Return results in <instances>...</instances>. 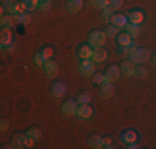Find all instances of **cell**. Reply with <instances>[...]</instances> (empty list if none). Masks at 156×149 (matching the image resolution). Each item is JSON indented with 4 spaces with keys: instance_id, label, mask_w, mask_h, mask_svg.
Masks as SVG:
<instances>
[{
    "instance_id": "cell-36",
    "label": "cell",
    "mask_w": 156,
    "mask_h": 149,
    "mask_svg": "<svg viewBox=\"0 0 156 149\" xmlns=\"http://www.w3.org/2000/svg\"><path fill=\"white\" fill-rule=\"evenodd\" d=\"M133 47H136V45H131V47H120V55L121 57H129V51H131Z\"/></svg>"
},
{
    "instance_id": "cell-30",
    "label": "cell",
    "mask_w": 156,
    "mask_h": 149,
    "mask_svg": "<svg viewBox=\"0 0 156 149\" xmlns=\"http://www.w3.org/2000/svg\"><path fill=\"white\" fill-rule=\"evenodd\" d=\"M40 51L43 53V57H45L47 60H51V58H53V55H55L53 48L48 47V45H47V47H43V48H40Z\"/></svg>"
},
{
    "instance_id": "cell-24",
    "label": "cell",
    "mask_w": 156,
    "mask_h": 149,
    "mask_svg": "<svg viewBox=\"0 0 156 149\" xmlns=\"http://www.w3.org/2000/svg\"><path fill=\"white\" fill-rule=\"evenodd\" d=\"M91 101V93L90 91H81L80 95L76 96V103L78 104H87Z\"/></svg>"
},
{
    "instance_id": "cell-21",
    "label": "cell",
    "mask_w": 156,
    "mask_h": 149,
    "mask_svg": "<svg viewBox=\"0 0 156 149\" xmlns=\"http://www.w3.org/2000/svg\"><path fill=\"white\" fill-rule=\"evenodd\" d=\"M13 17H15V22H18V23H22V25H27L32 22V13L30 12H22V13L13 15Z\"/></svg>"
},
{
    "instance_id": "cell-1",
    "label": "cell",
    "mask_w": 156,
    "mask_h": 149,
    "mask_svg": "<svg viewBox=\"0 0 156 149\" xmlns=\"http://www.w3.org/2000/svg\"><path fill=\"white\" fill-rule=\"evenodd\" d=\"M106 38H108V36L105 35V32H101V30H93V32H90V35H88V43L93 48H100V47L105 45Z\"/></svg>"
},
{
    "instance_id": "cell-17",
    "label": "cell",
    "mask_w": 156,
    "mask_h": 149,
    "mask_svg": "<svg viewBox=\"0 0 156 149\" xmlns=\"http://www.w3.org/2000/svg\"><path fill=\"white\" fill-rule=\"evenodd\" d=\"M106 57H108V53H106V50H105L103 47L93 48V55H91V60H93L95 63H101V61H105Z\"/></svg>"
},
{
    "instance_id": "cell-12",
    "label": "cell",
    "mask_w": 156,
    "mask_h": 149,
    "mask_svg": "<svg viewBox=\"0 0 156 149\" xmlns=\"http://www.w3.org/2000/svg\"><path fill=\"white\" fill-rule=\"evenodd\" d=\"M113 93H115V88H113V83H111V81H105V83L100 85V96H101L103 99L111 98Z\"/></svg>"
},
{
    "instance_id": "cell-18",
    "label": "cell",
    "mask_w": 156,
    "mask_h": 149,
    "mask_svg": "<svg viewBox=\"0 0 156 149\" xmlns=\"http://www.w3.org/2000/svg\"><path fill=\"white\" fill-rule=\"evenodd\" d=\"M88 144L93 149H101L103 144H105V137L98 136V134H91V136L88 137Z\"/></svg>"
},
{
    "instance_id": "cell-20",
    "label": "cell",
    "mask_w": 156,
    "mask_h": 149,
    "mask_svg": "<svg viewBox=\"0 0 156 149\" xmlns=\"http://www.w3.org/2000/svg\"><path fill=\"white\" fill-rule=\"evenodd\" d=\"M126 33L128 35H131L133 38H136V36H140V33H141V27L138 23H131V22H128V25H126Z\"/></svg>"
},
{
    "instance_id": "cell-41",
    "label": "cell",
    "mask_w": 156,
    "mask_h": 149,
    "mask_svg": "<svg viewBox=\"0 0 156 149\" xmlns=\"http://www.w3.org/2000/svg\"><path fill=\"white\" fill-rule=\"evenodd\" d=\"M126 147L128 149H138L140 146H138V143H129V144H126Z\"/></svg>"
},
{
    "instance_id": "cell-28",
    "label": "cell",
    "mask_w": 156,
    "mask_h": 149,
    "mask_svg": "<svg viewBox=\"0 0 156 149\" xmlns=\"http://www.w3.org/2000/svg\"><path fill=\"white\" fill-rule=\"evenodd\" d=\"M90 3L95 7V9H106V7H110V0H90Z\"/></svg>"
},
{
    "instance_id": "cell-8",
    "label": "cell",
    "mask_w": 156,
    "mask_h": 149,
    "mask_svg": "<svg viewBox=\"0 0 156 149\" xmlns=\"http://www.w3.org/2000/svg\"><path fill=\"white\" fill-rule=\"evenodd\" d=\"M51 96L53 98H63L66 93V85L63 83V81H55L53 85H51V89H50Z\"/></svg>"
},
{
    "instance_id": "cell-11",
    "label": "cell",
    "mask_w": 156,
    "mask_h": 149,
    "mask_svg": "<svg viewBox=\"0 0 156 149\" xmlns=\"http://www.w3.org/2000/svg\"><path fill=\"white\" fill-rule=\"evenodd\" d=\"M106 80L111 81V83H115V81L120 78V74H121V70H120V65H110L108 68H106Z\"/></svg>"
},
{
    "instance_id": "cell-38",
    "label": "cell",
    "mask_w": 156,
    "mask_h": 149,
    "mask_svg": "<svg viewBox=\"0 0 156 149\" xmlns=\"http://www.w3.org/2000/svg\"><path fill=\"white\" fill-rule=\"evenodd\" d=\"M3 51H7V53H12L13 50H15V43H10V45H5V47H2Z\"/></svg>"
},
{
    "instance_id": "cell-19",
    "label": "cell",
    "mask_w": 156,
    "mask_h": 149,
    "mask_svg": "<svg viewBox=\"0 0 156 149\" xmlns=\"http://www.w3.org/2000/svg\"><path fill=\"white\" fill-rule=\"evenodd\" d=\"M83 9V0H68L66 2V10L70 13H76Z\"/></svg>"
},
{
    "instance_id": "cell-32",
    "label": "cell",
    "mask_w": 156,
    "mask_h": 149,
    "mask_svg": "<svg viewBox=\"0 0 156 149\" xmlns=\"http://www.w3.org/2000/svg\"><path fill=\"white\" fill-rule=\"evenodd\" d=\"M113 10H111L110 9V7H106V9H103L101 10V18H103V20H105V22H110L111 20V17H113Z\"/></svg>"
},
{
    "instance_id": "cell-42",
    "label": "cell",
    "mask_w": 156,
    "mask_h": 149,
    "mask_svg": "<svg viewBox=\"0 0 156 149\" xmlns=\"http://www.w3.org/2000/svg\"><path fill=\"white\" fill-rule=\"evenodd\" d=\"M151 63H153V65L156 66V55H154V57H151Z\"/></svg>"
},
{
    "instance_id": "cell-31",
    "label": "cell",
    "mask_w": 156,
    "mask_h": 149,
    "mask_svg": "<svg viewBox=\"0 0 156 149\" xmlns=\"http://www.w3.org/2000/svg\"><path fill=\"white\" fill-rule=\"evenodd\" d=\"M50 9H51V0H42L37 10H38V12H48Z\"/></svg>"
},
{
    "instance_id": "cell-22",
    "label": "cell",
    "mask_w": 156,
    "mask_h": 149,
    "mask_svg": "<svg viewBox=\"0 0 156 149\" xmlns=\"http://www.w3.org/2000/svg\"><path fill=\"white\" fill-rule=\"evenodd\" d=\"M13 22H15V17L13 15H2V18H0V27L2 28H10L13 25Z\"/></svg>"
},
{
    "instance_id": "cell-40",
    "label": "cell",
    "mask_w": 156,
    "mask_h": 149,
    "mask_svg": "<svg viewBox=\"0 0 156 149\" xmlns=\"http://www.w3.org/2000/svg\"><path fill=\"white\" fill-rule=\"evenodd\" d=\"M103 147H105V149H111V147H113V146H111V139L105 137V144H103Z\"/></svg>"
},
{
    "instance_id": "cell-5",
    "label": "cell",
    "mask_w": 156,
    "mask_h": 149,
    "mask_svg": "<svg viewBox=\"0 0 156 149\" xmlns=\"http://www.w3.org/2000/svg\"><path fill=\"white\" fill-rule=\"evenodd\" d=\"M76 108H78L76 99H66V101L63 103V106H62V114L63 116H75Z\"/></svg>"
},
{
    "instance_id": "cell-3",
    "label": "cell",
    "mask_w": 156,
    "mask_h": 149,
    "mask_svg": "<svg viewBox=\"0 0 156 149\" xmlns=\"http://www.w3.org/2000/svg\"><path fill=\"white\" fill-rule=\"evenodd\" d=\"M43 71H45V76L50 78V80L57 78V76H58V71H60V68H58V63L55 61L53 58H51V60H47V61H45V66H43Z\"/></svg>"
},
{
    "instance_id": "cell-10",
    "label": "cell",
    "mask_w": 156,
    "mask_h": 149,
    "mask_svg": "<svg viewBox=\"0 0 156 149\" xmlns=\"http://www.w3.org/2000/svg\"><path fill=\"white\" fill-rule=\"evenodd\" d=\"M76 55L80 57L81 60H88L91 58V55H93V47H91L90 43H83L80 45V47L76 48Z\"/></svg>"
},
{
    "instance_id": "cell-33",
    "label": "cell",
    "mask_w": 156,
    "mask_h": 149,
    "mask_svg": "<svg viewBox=\"0 0 156 149\" xmlns=\"http://www.w3.org/2000/svg\"><path fill=\"white\" fill-rule=\"evenodd\" d=\"M123 3H125V0H110V9L113 12H116V10H120L123 7Z\"/></svg>"
},
{
    "instance_id": "cell-9",
    "label": "cell",
    "mask_w": 156,
    "mask_h": 149,
    "mask_svg": "<svg viewBox=\"0 0 156 149\" xmlns=\"http://www.w3.org/2000/svg\"><path fill=\"white\" fill-rule=\"evenodd\" d=\"M111 25H115V27L118 28H126V25H128V15H123V13H113V17H111Z\"/></svg>"
},
{
    "instance_id": "cell-15",
    "label": "cell",
    "mask_w": 156,
    "mask_h": 149,
    "mask_svg": "<svg viewBox=\"0 0 156 149\" xmlns=\"http://www.w3.org/2000/svg\"><path fill=\"white\" fill-rule=\"evenodd\" d=\"M13 43V33L10 28H2L0 32V47H5V45Z\"/></svg>"
},
{
    "instance_id": "cell-4",
    "label": "cell",
    "mask_w": 156,
    "mask_h": 149,
    "mask_svg": "<svg viewBox=\"0 0 156 149\" xmlns=\"http://www.w3.org/2000/svg\"><path fill=\"white\" fill-rule=\"evenodd\" d=\"M80 71L83 76H93L95 74V61L91 58L88 60H81L80 63Z\"/></svg>"
},
{
    "instance_id": "cell-7",
    "label": "cell",
    "mask_w": 156,
    "mask_h": 149,
    "mask_svg": "<svg viewBox=\"0 0 156 149\" xmlns=\"http://www.w3.org/2000/svg\"><path fill=\"white\" fill-rule=\"evenodd\" d=\"M120 70L125 76H135V70H136V65L131 61L129 58H125L120 65Z\"/></svg>"
},
{
    "instance_id": "cell-25",
    "label": "cell",
    "mask_w": 156,
    "mask_h": 149,
    "mask_svg": "<svg viewBox=\"0 0 156 149\" xmlns=\"http://www.w3.org/2000/svg\"><path fill=\"white\" fill-rule=\"evenodd\" d=\"M25 133H27L30 137H33L35 141H38L40 137H42V129H40V128H37V126H32V128H28Z\"/></svg>"
},
{
    "instance_id": "cell-29",
    "label": "cell",
    "mask_w": 156,
    "mask_h": 149,
    "mask_svg": "<svg viewBox=\"0 0 156 149\" xmlns=\"http://www.w3.org/2000/svg\"><path fill=\"white\" fill-rule=\"evenodd\" d=\"M17 3V0H2V12H10V9H12L13 5Z\"/></svg>"
},
{
    "instance_id": "cell-26",
    "label": "cell",
    "mask_w": 156,
    "mask_h": 149,
    "mask_svg": "<svg viewBox=\"0 0 156 149\" xmlns=\"http://www.w3.org/2000/svg\"><path fill=\"white\" fill-rule=\"evenodd\" d=\"M103 32H105V35L108 36V38H116V35L120 33V28L115 27V25H108V27L103 30Z\"/></svg>"
},
{
    "instance_id": "cell-34",
    "label": "cell",
    "mask_w": 156,
    "mask_h": 149,
    "mask_svg": "<svg viewBox=\"0 0 156 149\" xmlns=\"http://www.w3.org/2000/svg\"><path fill=\"white\" fill-rule=\"evenodd\" d=\"M93 81L96 85H101V83H105V81H108V80H106V74L105 73H95L93 74Z\"/></svg>"
},
{
    "instance_id": "cell-37",
    "label": "cell",
    "mask_w": 156,
    "mask_h": 149,
    "mask_svg": "<svg viewBox=\"0 0 156 149\" xmlns=\"http://www.w3.org/2000/svg\"><path fill=\"white\" fill-rule=\"evenodd\" d=\"M20 2H22V5L25 7V10H27V12H32V10H33L32 0H20Z\"/></svg>"
},
{
    "instance_id": "cell-23",
    "label": "cell",
    "mask_w": 156,
    "mask_h": 149,
    "mask_svg": "<svg viewBox=\"0 0 156 149\" xmlns=\"http://www.w3.org/2000/svg\"><path fill=\"white\" fill-rule=\"evenodd\" d=\"M45 61H47V58L43 57L42 51H40V50L35 51V55H33V63H35L38 68H43V66H45Z\"/></svg>"
},
{
    "instance_id": "cell-35",
    "label": "cell",
    "mask_w": 156,
    "mask_h": 149,
    "mask_svg": "<svg viewBox=\"0 0 156 149\" xmlns=\"http://www.w3.org/2000/svg\"><path fill=\"white\" fill-rule=\"evenodd\" d=\"M148 74V70L144 68V66H136V70H135V76H138V78H144Z\"/></svg>"
},
{
    "instance_id": "cell-2",
    "label": "cell",
    "mask_w": 156,
    "mask_h": 149,
    "mask_svg": "<svg viewBox=\"0 0 156 149\" xmlns=\"http://www.w3.org/2000/svg\"><path fill=\"white\" fill-rule=\"evenodd\" d=\"M12 144L13 147H33V144H35V139L33 137H30L27 133L25 134H15L12 139Z\"/></svg>"
},
{
    "instance_id": "cell-39",
    "label": "cell",
    "mask_w": 156,
    "mask_h": 149,
    "mask_svg": "<svg viewBox=\"0 0 156 149\" xmlns=\"http://www.w3.org/2000/svg\"><path fill=\"white\" fill-rule=\"evenodd\" d=\"M9 128H10V126H9V123H7V119H2V123H0V131L5 133Z\"/></svg>"
},
{
    "instance_id": "cell-16",
    "label": "cell",
    "mask_w": 156,
    "mask_h": 149,
    "mask_svg": "<svg viewBox=\"0 0 156 149\" xmlns=\"http://www.w3.org/2000/svg\"><path fill=\"white\" fill-rule=\"evenodd\" d=\"M120 139H121V143H123V144L136 143V141H138V134H136V131H133V129H128V131L121 133Z\"/></svg>"
},
{
    "instance_id": "cell-6",
    "label": "cell",
    "mask_w": 156,
    "mask_h": 149,
    "mask_svg": "<svg viewBox=\"0 0 156 149\" xmlns=\"http://www.w3.org/2000/svg\"><path fill=\"white\" fill-rule=\"evenodd\" d=\"M75 116H78L80 119H90L91 116H93V108L90 106V103H87V104H78Z\"/></svg>"
},
{
    "instance_id": "cell-13",
    "label": "cell",
    "mask_w": 156,
    "mask_h": 149,
    "mask_svg": "<svg viewBox=\"0 0 156 149\" xmlns=\"http://www.w3.org/2000/svg\"><path fill=\"white\" fill-rule=\"evenodd\" d=\"M116 43L120 45V47H131V45H136L135 38H133L131 35H128V33H118L116 35Z\"/></svg>"
},
{
    "instance_id": "cell-14",
    "label": "cell",
    "mask_w": 156,
    "mask_h": 149,
    "mask_svg": "<svg viewBox=\"0 0 156 149\" xmlns=\"http://www.w3.org/2000/svg\"><path fill=\"white\" fill-rule=\"evenodd\" d=\"M144 12L143 10H138V9H135V10H131V12H128V20L131 22V23H138L141 25L144 22Z\"/></svg>"
},
{
    "instance_id": "cell-27",
    "label": "cell",
    "mask_w": 156,
    "mask_h": 149,
    "mask_svg": "<svg viewBox=\"0 0 156 149\" xmlns=\"http://www.w3.org/2000/svg\"><path fill=\"white\" fill-rule=\"evenodd\" d=\"M151 60V51L148 50V48H140V61L143 63H146V61H150Z\"/></svg>"
}]
</instances>
